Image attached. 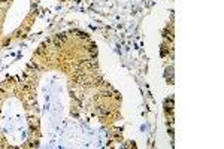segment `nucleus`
Wrapping results in <instances>:
<instances>
[{"mask_svg": "<svg viewBox=\"0 0 224 149\" xmlns=\"http://www.w3.org/2000/svg\"><path fill=\"white\" fill-rule=\"evenodd\" d=\"M54 40H55V45H61V43H63V40H64V36H57Z\"/></svg>", "mask_w": 224, "mask_h": 149, "instance_id": "nucleus-1", "label": "nucleus"}]
</instances>
